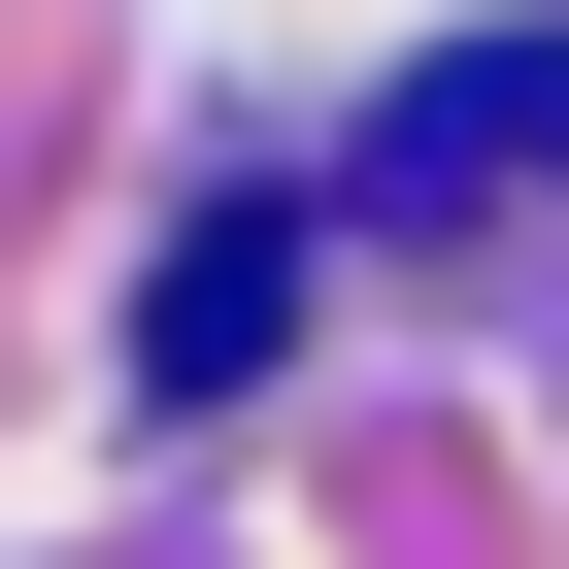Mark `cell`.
<instances>
[{
    "mask_svg": "<svg viewBox=\"0 0 569 569\" xmlns=\"http://www.w3.org/2000/svg\"><path fill=\"white\" fill-rule=\"evenodd\" d=\"M369 201H569V34H469V68L369 134Z\"/></svg>",
    "mask_w": 569,
    "mask_h": 569,
    "instance_id": "1",
    "label": "cell"
},
{
    "mask_svg": "<svg viewBox=\"0 0 569 569\" xmlns=\"http://www.w3.org/2000/svg\"><path fill=\"white\" fill-rule=\"evenodd\" d=\"M268 336H302V234H268V201H234V234H168V302H134V369H168V402H234Z\"/></svg>",
    "mask_w": 569,
    "mask_h": 569,
    "instance_id": "2",
    "label": "cell"
}]
</instances>
